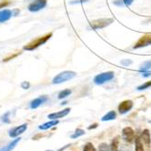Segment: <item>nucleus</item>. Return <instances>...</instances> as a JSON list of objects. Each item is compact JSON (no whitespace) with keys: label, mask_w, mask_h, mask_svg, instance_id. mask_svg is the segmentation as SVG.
Listing matches in <instances>:
<instances>
[{"label":"nucleus","mask_w":151,"mask_h":151,"mask_svg":"<svg viewBox=\"0 0 151 151\" xmlns=\"http://www.w3.org/2000/svg\"><path fill=\"white\" fill-rule=\"evenodd\" d=\"M51 37H52V33H49V34H47L45 36H43V37H37L35 40H33V41H31L30 43H28L27 45L24 46L23 49L27 50V51H33V50L37 49V47H39L40 46L46 44V43L51 38Z\"/></svg>","instance_id":"f257e3e1"},{"label":"nucleus","mask_w":151,"mask_h":151,"mask_svg":"<svg viewBox=\"0 0 151 151\" xmlns=\"http://www.w3.org/2000/svg\"><path fill=\"white\" fill-rule=\"evenodd\" d=\"M76 76H77V73L74 71H63L53 78L52 84H61L63 82H67L74 78Z\"/></svg>","instance_id":"f03ea898"},{"label":"nucleus","mask_w":151,"mask_h":151,"mask_svg":"<svg viewBox=\"0 0 151 151\" xmlns=\"http://www.w3.org/2000/svg\"><path fill=\"white\" fill-rule=\"evenodd\" d=\"M114 22L113 18H100V19H96L90 23V27L92 29L96 30V29H102L106 27H109Z\"/></svg>","instance_id":"7ed1b4c3"},{"label":"nucleus","mask_w":151,"mask_h":151,"mask_svg":"<svg viewBox=\"0 0 151 151\" xmlns=\"http://www.w3.org/2000/svg\"><path fill=\"white\" fill-rule=\"evenodd\" d=\"M114 78V72L109 71V72H104L98 76H96L94 78V83L96 85H102L106 82H109Z\"/></svg>","instance_id":"20e7f679"},{"label":"nucleus","mask_w":151,"mask_h":151,"mask_svg":"<svg viewBox=\"0 0 151 151\" xmlns=\"http://www.w3.org/2000/svg\"><path fill=\"white\" fill-rule=\"evenodd\" d=\"M47 3V0H34L33 2L28 5L27 9L30 12H37L39 10L45 8Z\"/></svg>","instance_id":"39448f33"},{"label":"nucleus","mask_w":151,"mask_h":151,"mask_svg":"<svg viewBox=\"0 0 151 151\" xmlns=\"http://www.w3.org/2000/svg\"><path fill=\"white\" fill-rule=\"evenodd\" d=\"M150 45H151V34H147L138 39V41L135 44L133 48L137 49V48L145 47H147Z\"/></svg>","instance_id":"423d86ee"},{"label":"nucleus","mask_w":151,"mask_h":151,"mask_svg":"<svg viewBox=\"0 0 151 151\" xmlns=\"http://www.w3.org/2000/svg\"><path fill=\"white\" fill-rule=\"evenodd\" d=\"M122 137L126 142L131 143L133 141V139L135 137V133L134 130L129 127H125L122 130Z\"/></svg>","instance_id":"0eeeda50"},{"label":"nucleus","mask_w":151,"mask_h":151,"mask_svg":"<svg viewBox=\"0 0 151 151\" xmlns=\"http://www.w3.org/2000/svg\"><path fill=\"white\" fill-rule=\"evenodd\" d=\"M133 107V102L131 100H125L121 102L118 106V111L120 114H126L128 111H130Z\"/></svg>","instance_id":"6e6552de"},{"label":"nucleus","mask_w":151,"mask_h":151,"mask_svg":"<svg viewBox=\"0 0 151 151\" xmlns=\"http://www.w3.org/2000/svg\"><path fill=\"white\" fill-rule=\"evenodd\" d=\"M27 128V124H23V125H20L17 127H15L14 129H12L11 131L9 132V137H17L18 136H20L21 134H23Z\"/></svg>","instance_id":"1a4fd4ad"},{"label":"nucleus","mask_w":151,"mask_h":151,"mask_svg":"<svg viewBox=\"0 0 151 151\" xmlns=\"http://www.w3.org/2000/svg\"><path fill=\"white\" fill-rule=\"evenodd\" d=\"M48 100L47 96H41L39 98L32 100L31 103H30V107L32 109H37L38 106H40L41 105H43L44 103H46L47 101Z\"/></svg>","instance_id":"9d476101"},{"label":"nucleus","mask_w":151,"mask_h":151,"mask_svg":"<svg viewBox=\"0 0 151 151\" xmlns=\"http://www.w3.org/2000/svg\"><path fill=\"white\" fill-rule=\"evenodd\" d=\"M70 109L69 107H68V109H65L59 112H56V113H52V114H49L48 115V118H50V119H59V118H62L64 116H66L69 114L70 112Z\"/></svg>","instance_id":"9b49d317"},{"label":"nucleus","mask_w":151,"mask_h":151,"mask_svg":"<svg viewBox=\"0 0 151 151\" xmlns=\"http://www.w3.org/2000/svg\"><path fill=\"white\" fill-rule=\"evenodd\" d=\"M13 16V11L9 9H4L0 11V23H4L6 21L9 20Z\"/></svg>","instance_id":"f8f14e48"},{"label":"nucleus","mask_w":151,"mask_h":151,"mask_svg":"<svg viewBox=\"0 0 151 151\" xmlns=\"http://www.w3.org/2000/svg\"><path fill=\"white\" fill-rule=\"evenodd\" d=\"M20 139H21L20 137H17L16 139H14V140H13V141L10 142L7 146H6V147H2L1 149H0V151H12V150L15 148V147L19 143Z\"/></svg>","instance_id":"ddd939ff"},{"label":"nucleus","mask_w":151,"mask_h":151,"mask_svg":"<svg viewBox=\"0 0 151 151\" xmlns=\"http://www.w3.org/2000/svg\"><path fill=\"white\" fill-rule=\"evenodd\" d=\"M58 119H52V120H51V121H49V122L44 123L43 125L39 126V127H38V128H39V129H41V130H47V129L51 128L52 127L56 126V125H58Z\"/></svg>","instance_id":"4468645a"},{"label":"nucleus","mask_w":151,"mask_h":151,"mask_svg":"<svg viewBox=\"0 0 151 151\" xmlns=\"http://www.w3.org/2000/svg\"><path fill=\"white\" fill-rule=\"evenodd\" d=\"M141 139L143 140V142L146 144L147 147H149V145H150V133L147 129H145V130L142 132Z\"/></svg>","instance_id":"2eb2a0df"},{"label":"nucleus","mask_w":151,"mask_h":151,"mask_svg":"<svg viewBox=\"0 0 151 151\" xmlns=\"http://www.w3.org/2000/svg\"><path fill=\"white\" fill-rule=\"evenodd\" d=\"M134 0H116L113 2V4L116 6H130L133 3Z\"/></svg>","instance_id":"dca6fc26"},{"label":"nucleus","mask_w":151,"mask_h":151,"mask_svg":"<svg viewBox=\"0 0 151 151\" xmlns=\"http://www.w3.org/2000/svg\"><path fill=\"white\" fill-rule=\"evenodd\" d=\"M116 112H115V111H110V112H109L107 114H106V115L101 118V120H102V121H109V120H113V119H115V118H116Z\"/></svg>","instance_id":"f3484780"},{"label":"nucleus","mask_w":151,"mask_h":151,"mask_svg":"<svg viewBox=\"0 0 151 151\" xmlns=\"http://www.w3.org/2000/svg\"><path fill=\"white\" fill-rule=\"evenodd\" d=\"M150 68H151V60L144 62V63L141 65V66H140V68H139V71L143 73V72H146V71L149 70Z\"/></svg>","instance_id":"a211bd4d"},{"label":"nucleus","mask_w":151,"mask_h":151,"mask_svg":"<svg viewBox=\"0 0 151 151\" xmlns=\"http://www.w3.org/2000/svg\"><path fill=\"white\" fill-rule=\"evenodd\" d=\"M135 146H136V151H144L143 144L141 143V139L139 137H136Z\"/></svg>","instance_id":"6ab92c4d"},{"label":"nucleus","mask_w":151,"mask_h":151,"mask_svg":"<svg viewBox=\"0 0 151 151\" xmlns=\"http://www.w3.org/2000/svg\"><path fill=\"white\" fill-rule=\"evenodd\" d=\"M71 93H72V91H71L70 89H65V90H62V91L58 94V99H66V98H68V96H70Z\"/></svg>","instance_id":"aec40b11"},{"label":"nucleus","mask_w":151,"mask_h":151,"mask_svg":"<svg viewBox=\"0 0 151 151\" xmlns=\"http://www.w3.org/2000/svg\"><path fill=\"white\" fill-rule=\"evenodd\" d=\"M110 151H118V138L116 137L113 139L110 147Z\"/></svg>","instance_id":"412c9836"},{"label":"nucleus","mask_w":151,"mask_h":151,"mask_svg":"<svg viewBox=\"0 0 151 151\" xmlns=\"http://www.w3.org/2000/svg\"><path fill=\"white\" fill-rule=\"evenodd\" d=\"M150 87H151V81H147V82H146V83H144V84H142V85L138 86V87L137 88V89L140 91V90L147 89V88H150Z\"/></svg>","instance_id":"4be33fe9"},{"label":"nucleus","mask_w":151,"mask_h":151,"mask_svg":"<svg viewBox=\"0 0 151 151\" xmlns=\"http://www.w3.org/2000/svg\"><path fill=\"white\" fill-rule=\"evenodd\" d=\"M84 134H85L84 130H82V129H77V130L75 131V133L71 136V137L72 138H77V137H78L80 136H83Z\"/></svg>","instance_id":"5701e85b"},{"label":"nucleus","mask_w":151,"mask_h":151,"mask_svg":"<svg viewBox=\"0 0 151 151\" xmlns=\"http://www.w3.org/2000/svg\"><path fill=\"white\" fill-rule=\"evenodd\" d=\"M9 115H10V112H6L5 115H3V116H2L1 120H2V122H3V123H6V124H9V123H10Z\"/></svg>","instance_id":"b1692460"},{"label":"nucleus","mask_w":151,"mask_h":151,"mask_svg":"<svg viewBox=\"0 0 151 151\" xmlns=\"http://www.w3.org/2000/svg\"><path fill=\"white\" fill-rule=\"evenodd\" d=\"M83 151H96V150L95 147L93 146V144H91V143H88L87 145H86V146L84 147Z\"/></svg>","instance_id":"393cba45"},{"label":"nucleus","mask_w":151,"mask_h":151,"mask_svg":"<svg viewBox=\"0 0 151 151\" xmlns=\"http://www.w3.org/2000/svg\"><path fill=\"white\" fill-rule=\"evenodd\" d=\"M99 151H109V147L106 143H101L99 147Z\"/></svg>","instance_id":"a878e982"},{"label":"nucleus","mask_w":151,"mask_h":151,"mask_svg":"<svg viewBox=\"0 0 151 151\" xmlns=\"http://www.w3.org/2000/svg\"><path fill=\"white\" fill-rule=\"evenodd\" d=\"M19 55H20V52H17V54H14V55H12V56H10V57H7V58H4V59H3V62H7V61H9V60H11V59L17 58V57L19 56Z\"/></svg>","instance_id":"bb28decb"},{"label":"nucleus","mask_w":151,"mask_h":151,"mask_svg":"<svg viewBox=\"0 0 151 151\" xmlns=\"http://www.w3.org/2000/svg\"><path fill=\"white\" fill-rule=\"evenodd\" d=\"M29 87H30V83L27 81H23L22 83H21V88H22L23 89H28Z\"/></svg>","instance_id":"cd10ccee"},{"label":"nucleus","mask_w":151,"mask_h":151,"mask_svg":"<svg viewBox=\"0 0 151 151\" xmlns=\"http://www.w3.org/2000/svg\"><path fill=\"white\" fill-rule=\"evenodd\" d=\"M130 64H132V61L130 59H124L121 61V65H123L124 67H128Z\"/></svg>","instance_id":"c85d7f7f"},{"label":"nucleus","mask_w":151,"mask_h":151,"mask_svg":"<svg viewBox=\"0 0 151 151\" xmlns=\"http://www.w3.org/2000/svg\"><path fill=\"white\" fill-rule=\"evenodd\" d=\"M88 0H74V1H71L70 4H79V3H85V2H88Z\"/></svg>","instance_id":"c756f323"},{"label":"nucleus","mask_w":151,"mask_h":151,"mask_svg":"<svg viewBox=\"0 0 151 151\" xmlns=\"http://www.w3.org/2000/svg\"><path fill=\"white\" fill-rule=\"evenodd\" d=\"M8 5H9L8 1H2V2H0V8H4Z\"/></svg>","instance_id":"7c9ffc66"},{"label":"nucleus","mask_w":151,"mask_h":151,"mask_svg":"<svg viewBox=\"0 0 151 151\" xmlns=\"http://www.w3.org/2000/svg\"><path fill=\"white\" fill-rule=\"evenodd\" d=\"M150 76H151V72H147V71L143 72V74H142V77H144V78H148Z\"/></svg>","instance_id":"2f4dec72"},{"label":"nucleus","mask_w":151,"mask_h":151,"mask_svg":"<svg viewBox=\"0 0 151 151\" xmlns=\"http://www.w3.org/2000/svg\"><path fill=\"white\" fill-rule=\"evenodd\" d=\"M19 13H20V10H19V9H15L14 11H13V16L16 17V16H17Z\"/></svg>","instance_id":"473e14b6"},{"label":"nucleus","mask_w":151,"mask_h":151,"mask_svg":"<svg viewBox=\"0 0 151 151\" xmlns=\"http://www.w3.org/2000/svg\"><path fill=\"white\" fill-rule=\"evenodd\" d=\"M96 127H98V124H93V126H89L88 127V129H93V128H95Z\"/></svg>","instance_id":"72a5a7b5"},{"label":"nucleus","mask_w":151,"mask_h":151,"mask_svg":"<svg viewBox=\"0 0 151 151\" xmlns=\"http://www.w3.org/2000/svg\"><path fill=\"white\" fill-rule=\"evenodd\" d=\"M121 151H130V149H128V148L126 147H123L122 149H121Z\"/></svg>","instance_id":"f704fd0d"},{"label":"nucleus","mask_w":151,"mask_h":151,"mask_svg":"<svg viewBox=\"0 0 151 151\" xmlns=\"http://www.w3.org/2000/svg\"><path fill=\"white\" fill-rule=\"evenodd\" d=\"M48 151H52V150H48Z\"/></svg>","instance_id":"c9c22d12"}]
</instances>
